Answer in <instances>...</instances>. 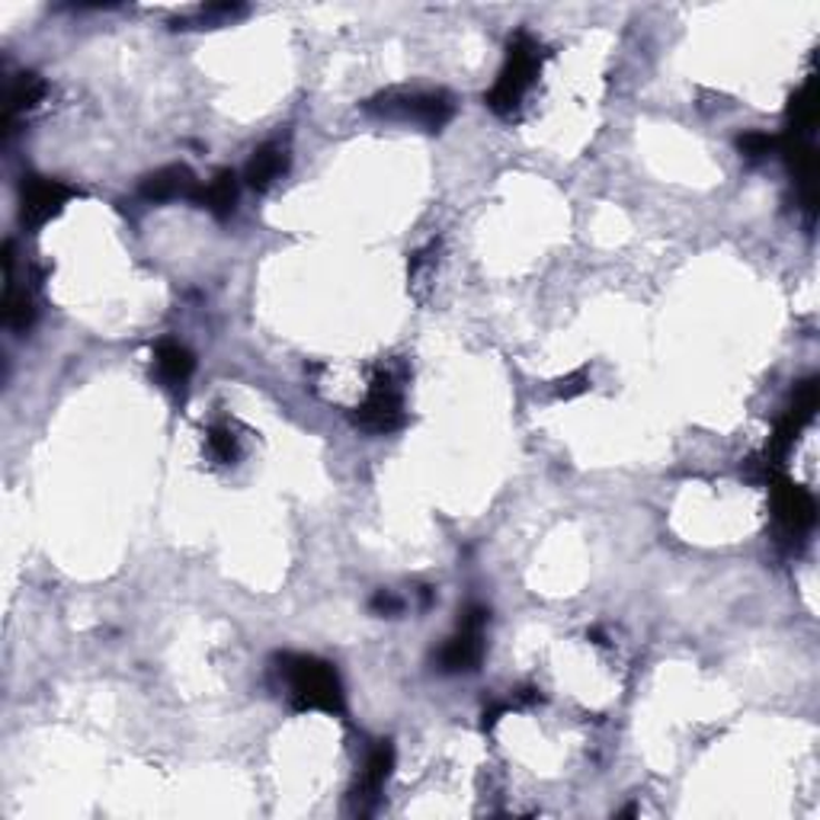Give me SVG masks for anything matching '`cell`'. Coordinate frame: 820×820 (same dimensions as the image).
I'll return each mask as SVG.
<instances>
[{
    "instance_id": "cell-1",
    "label": "cell",
    "mask_w": 820,
    "mask_h": 820,
    "mask_svg": "<svg viewBox=\"0 0 820 820\" xmlns=\"http://www.w3.org/2000/svg\"><path fill=\"white\" fill-rule=\"evenodd\" d=\"M276 670L286 683V695L298 712H344V686L330 663L312 654H279Z\"/></svg>"
},
{
    "instance_id": "cell-2",
    "label": "cell",
    "mask_w": 820,
    "mask_h": 820,
    "mask_svg": "<svg viewBox=\"0 0 820 820\" xmlns=\"http://www.w3.org/2000/svg\"><path fill=\"white\" fill-rule=\"evenodd\" d=\"M542 61H545V49L539 46V39H532L530 32H516L510 42V55H506L501 78L487 93V107L497 116H513L539 78Z\"/></svg>"
},
{
    "instance_id": "cell-3",
    "label": "cell",
    "mask_w": 820,
    "mask_h": 820,
    "mask_svg": "<svg viewBox=\"0 0 820 820\" xmlns=\"http://www.w3.org/2000/svg\"><path fill=\"white\" fill-rule=\"evenodd\" d=\"M366 109L382 116V119L417 122L426 132H439L455 112L446 93H424V90H388V93L369 100Z\"/></svg>"
},
{
    "instance_id": "cell-4",
    "label": "cell",
    "mask_w": 820,
    "mask_h": 820,
    "mask_svg": "<svg viewBox=\"0 0 820 820\" xmlns=\"http://www.w3.org/2000/svg\"><path fill=\"white\" fill-rule=\"evenodd\" d=\"M484 625H487V609H465V615L458 622V632L439 651V670L443 673H468V670H475L481 663V654H484Z\"/></svg>"
},
{
    "instance_id": "cell-5",
    "label": "cell",
    "mask_w": 820,
    "mask_h": 820,
    "mask_svg": "<svg viewBox=\"0 0 820 820\" xmlns=\"http://www.w3.org/2000/svg\"><path fill=\"white\" fill-rule=\"evenodd\" d=\"M404 421V397L401 388L392 382V375H378L375 388L366 397V404L356 414V424L369 433H388Z\"/></svg>"
},
{
    "instance_id": "cell-6",
    "label": "cell",
    "mask_w": 820,
    "mask_h": 820,
    "mask_svg": "<svg viewBox=\"0 0 820 820\" xmlns=\"http://www.w3.org/2000/svg\"><path fill=\"white\" fill-rule=\"evenodd\" d=\"M772 510H775V520L782 523V530L789 535H801L814 526L818 520V506H814V497L798 487L786 477H775L772 481Z\"/></svg>"
},
{
    "instance_id": "cell-7",
    "label": "cell",
    "mask_w": 820,
    "mask_h": 820,
    "mask_svg": "<svg viewBox=\"0 0 820 820\" xmlns=\"http://www.w3.org/2000/svg\"><path fill=\"white\" fill-rule=\"evenodd\" d=\"M814 411H818V382L814 378H808V382H801L798 388H794V397H792V407L786 411V417L779 421L775 426V436H772V443H769V452L767 458H782L786 452L792 449V443L798 439V433L804 429V424L814 417Z\"/></svg>"
},
{
    "instance_id": "cell-8",
    "label": "cell",
    "mask_w": 820,
    "mask_h": 820,
    "mask_svg": "<svg viewBox=\"0 0 820 820\" xmlns=\"http://www.w3.org/2000/svg\"><path fill=\"white\" fill-rule=\"evenodd\" d=\"M75 196V189L49 177H29L20 192V213H23V225H42L52 215L65 209V202Z\"/></svg>"
},
{
    "instance_id": "cell-9",
    "label": "cell",
    "mask_w": 820,
    "mask_h": 820,
    "mask_svg": "<svg viewBox=\"0 0 820 820\" xmlns=\"http://www.w3.org/2000/svg\"><path fill=\"white\" fill-rule=\"evenodd\" d=\"M196 177H192V170L186 167V164H170V167H160L155 174H148L141 186H138V192H141V199H148V202H170V199H192L196 196Z\"/></svg>"
},
{
    "instance_id": "cell-10",
    "label": "cell",
    "mask_w": 820,
    "mask_h": 820,
    "mask_svg": "<svg viewBox=\"0 0 820 820\" xmlns=\"http://www.w3.org/2000/svg\"><path fill=\"white\" fill-rule=\"evenodd\" d=\"M155 369H158L160 382L177 392V388H184L186 382L192 378L196 356L184 344H177V340H160L155 346Z\"/></svg>"
},
{
    "instance_id": "cell-11",
    "label": "cell",
    "mask_w": 820,
    "mask_h": 820,
    "mask_svg": "<svg viewBox=\"0 0 820 820\" xmlns=\"http://www.w3.org/2000/svg\"><path fill=\"white\" fill-rule=\"evenodd\" d=\"M286 170H289V151L283 145H276V141H266L247 160L244 180L254 189H269Z\"/></svg>"
},
{
    "instance_id": "cell-12",
    "label": "cell",
    "mask_w": 820,
    "mask_h": 820,
    "mask_svg": "<svg viewBox=\"0 0 820 820\" xmlns=\"http://www.w3.org/2000/svg\"><path fill=\"white\" fill-rule=\"evenodd\" d=\"M196 206L209 209L215 218H228L238 206V177L231 170H218L209 184H202L192 196Z\"/></svg>"
},
{
    "instance_id": "cell-13",
    "label": "cell",
    "mask_w": 820,
    "mask_h": 820,
    "mask_svg": "<svg viewBox=\"0 0 820 820\" xmlns=\"http://www.w3.org/2000/svg\"><path fill=\"white\" fill-rule=\"evenodd\" d=\"M392 767H395V747L388 741L375 743L369 760H366V769H363V779H359V786H356V798H359L363 804H372V801L382 794L385 782H388V775H392Z\"/></svg>"
},
{
    "instance_id": "cell-14",
    "label": "cell",
    "mask_w": 820,
    "mask_h": 820,
    "mask_svg": "<svg viewBox=\"0 0 820 820\" xmlns=\"http://www.w3.org/2000/svg\"><path fill=\"white\" fill-rule=\"evenodd\" d=\"M42 97H46V80L39 78V75H17L13 83H10V97H7V126L13 122V116H20V112H29L32 107H39L42 103Z\"/></svg>"
},
{
    "instance_id": "cell-15",
    "label": "cell",
    "mask_w": 820,
    "mask_h": 820,
    "mask_svg": "<svg viewBox=\"0 0 820 820\" xmlns=\"http://www.w3.org/2000/svg\"><path fill=\"white\" fill-rule=\"evenodd\" d=\"M818 122V100H814V80H808L798 93L792 97V107H789V135L801 138L814 129Z\"/></svg>"
},
{
    "instance_id": "cell-16",
    "label": "cell",
    "mask_w": 820,
    "mask_h": 820,
    "mask_svg": "<svg viewBox=\"0 0 820 820\" xmlns=\"http://www.w3.org/2000/svg\"><path fill=\"white\" fill-rule=\"evenodd\" d=\"M3 320L7 327L13 330H27L29 324L36 320V305L29 298L27 292H7V302H3Z\"/></svg>"
},
{
    "instance_id": "cell-17",
    "label": "cell",
    "mask_w": 820,
    "mask_h": 820,
    "mask_svg": "<svg viewBox=\"0 0 820 820\" xmlns=\"http://www.w3.org/2000/svg\"><path fill=\"white\" fill-rule=\"evenodd\" d=\"M209 455H213L215 462H221V465H228V462L238 458V439H235V433L228 426L209 429Z\"/></svg>"
},
{
    "instance_id": "cell-18",
    "label": "cell",
    "mask_w": 820,
    "mask_h": 820,
    "mask_svg": "<svg viewBox=\"0 0 820 820\" xmlns=\"http://www.w3.org/2000/svg\"><path fill=\"white\" fill-rule=\"evenodd\" d=\"M738 148H741L743 158L763 160V158H769L775 148H779V138H775V135H767V132H747L738 138Z\"/></svg>"
},
{
    "instance_id": "cell-19",
    "label": "cell",
    "mask_w": 820,
    "mask_h": 820,
    "mask_svg": "<svg viewBox=\"0 0 820 820\" xmlns=\"http://www.w3.org/2000/svg\"><path fill=\"white\" fill-rule=\"evenodd\" d=\"M586 385H590L586 372H574V375H567V378H561V382H557L555 392L561 397H577L586 392Z\"/></svg>"
},
{
    "instance_id": "cell-20",
    "label": "cell",
    "mask_w": 820,
    "mask_h": 820,
    "mask_svg": "<svg viewBox=\"0 0 820 820\" xmlns=\"http://www.w3.org/2000/svg\"><path fill=\"white\" fill-rule=\"evenodd\" d=\"M372 609H375V612H385V615H395V612H401V600H395L392 593H378V596L372 600Z\"/></svg>"
}]
</instances>
